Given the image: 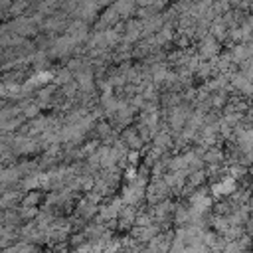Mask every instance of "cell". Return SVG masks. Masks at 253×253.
<instances>
[{"mask_svg": "<svg viewBox=\"0 0 253 253\" xmlns=\"http://www.w3.org/2000/svg\"><path fill=\"white\" fill-rule=\"evenodd\" d=\"M121 140L125 142V146H126L128 150H138V152H140V148H142V144H144V140L140 138L138 130H136V128H130V126L121 132Z\"/></svg>", "mask_w": 253, "mask_h": 253, "instance_id": "obj_4", "label": "cell"}, {"mask_svg": "<svg viewBox=\"0 0 253 253\" xmlns=\"http://www.w3.org/2000/svg\"><path fill=\"white\" fill-rule=\"evenodd\" d=\"M0 192H2V190H0Z\"/></svg>", "mask_w": 253, "mask_h": 253, "instance_id": "obj_11", "label": "cell"}, {"mask_svg": "<svg viewBox=\"0 0 253 253\" xmlns=\"http://www.w3.org/2000/svg\"><path fill=\"white\" fill-rule=\"evenodd\" d=\"M113 6H115V10L119 12L121 18H130L138 12V4H134V2H117Z\"/></svg>", "mask_w": 253, "mask_h": 253, "instance_id": "obj_8", "label": "cell"}, {"mask_svg": "<svg viewBox=\"0 0 253 253\" xmlns=\"http://www.w3.org/2000/svg\"><path fill=\"white\" fill-rule=\"evenodd\" d=\"M136 213H138V211H136L132 206H125V208L121 210V213H119V219H117V221H119V223H117L119 229H123V231L126 229V231H128L130 227H134Z\"/></svg>", "mask_w": 253, "mask_h": 253, "instance_id": "obj_5", "label": "cell"}, {"mask_svg": "<svg viewBox=\"0 0 253 253\" xmlns=\"http://www.w3.org/2000/svg\"><path fill=\"white\" fill-rule=\"evenodd\" d=\"M168 192H170V188L164 184V180L160 178V180H152L150 184H148V188H146V200L152 204V206H156V204H160V202H164L166 200V196H168Z\"/></svg>", "mask_w": 253, "mask_h": 253, "instance_id": "obj_2", "label": "cell"}, {"mask_svg": "<svg viewBox=\"0 0 253 253\" xmlns=\"http://www.w3.org/2000/svg\"><path fill=\"white\" fill-rule=\"evenodd\" d=\"M202 160H204V164H210V168H215V166L221 164L223 152H221V148H217V146H208L206 152H204V156H202Z\"/></svg>", "mask_w": 253, "mask_h": 253, "instance_id": "obj_7", "label": "cell"}, {"mask_svg": "<svg viewBox=\"0 0 253 253\" xmlns=\"http://www.w3.org/2000/svg\"><path fill=\"white\" fill-rule=\"evenodd\" d=\"M18 211H20V217H22V221L26 219L28 223L30 221H34L36 217H38V208H22V206H18Z\"/></svg>", "mask_w": 253, "mask_h": 253, "instance_id": "obj_10", "label": "cell"}, {"mask_svg": "<svg viewBox=\"0 0 253 253\" xmlns=\"http://www.w3.org/2000/svg\"><path fill=\"white\" fill-rule=\"evenodd\" d=\"M40 202H42V194H40L38 190H32V192L24 194V198H22L20 206H22V208H36Z\"/></svg>", "mask_w": 253, "mask_h": 253, "instance_id": "obj_9", "label": "cell"}, {"mask_svg": "<svg viewBox=\"0 0 253 253\" xmlns=\"http://www.w3.org/2000/svg\"><path fill=\"white\" fill-rule=\"evenodd\" d=\"M237 192V180L231 176H221V180L211 184V194L215 198H231Z\"/></svg>", "mask_w": 253, "mask_h": 253, "instance_id": "obj_1", "label": "cell"}, {"mask_svg": "<svg viewBox=\"0 0 253 253\" xmlns=\"http://www.w3.org/2000/svg\"><path fill=\"white\" fill-rule=\"evenodd\" d=\"M198 55L202 57V59H215L217 55H219V42L213 38V36H204L202 40H200V43H198Z\"/></svg>", "mask_w": 253, "mask_h": 253, "instance_id": "obj_3", "label": "cell"}, {"mask_svg": "<svg viewBox=\"0 0 253 253\" xmlns=\"http://www.w3.org/2000/svg\"><path fill=\"white\" fill-rule=\"evenodd\" d=\"M22 194L18 192V190H10V192H2V196H0V210H14L16 208V204H20L22 202Z\"/></svg>", "mask_w": 253, "mask_h": 253, "instance_id": "obj_6", "label": "cell"}]
</instances>
